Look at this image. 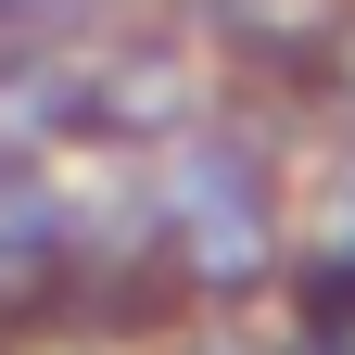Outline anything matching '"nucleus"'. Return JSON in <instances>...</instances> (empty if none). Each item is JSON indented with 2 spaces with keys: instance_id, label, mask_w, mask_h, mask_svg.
I'll use <instances>...</instances> for the list:
<instances>
[{
  "instance_id": "obj_1",
  "label": "nucleus",
  "mask_w": 355,
  "mask_h": 355,
  "mask_svg": "<svg viewBox=\"0 0 355 355\" xmlns=\"http://www.w3.org/2000/svg\"><path fill=\"white\" fill-rule=\"evenodd\" d=\"M178 216H191V241H203L216 279L266 254V241H254V229H266V191H254V165H241L229 140H191V153H178Z\"/></svg>"
}]
</instances>
